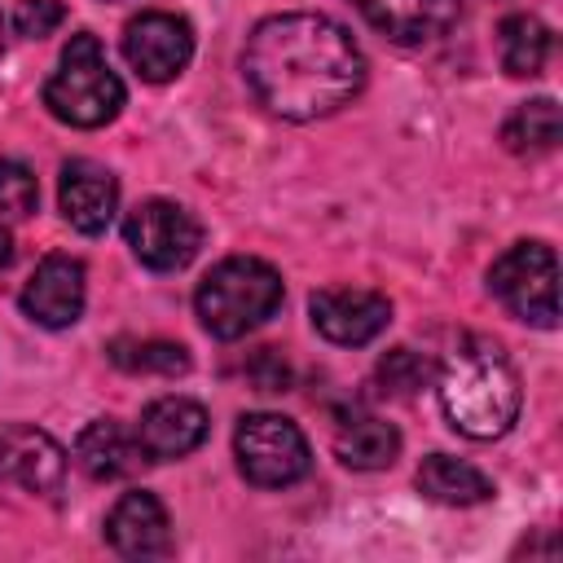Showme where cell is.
Masks as SVG:
<instances>
[{
	"instance_id": "cell-1",
	"label": "cell",
	"mask_w": 563,
	"mask_h": 563,
	"mask_svg": "<svg viewBox=\"0 0 563 563\" xmlns=\"http://www.w3.org/2000/svg\"><path fill=\"white\" fill-rule=\"evenodd\" d=\"M242 70L260 106L290 123L325 119L365 88V53L325 13L264 18L246 40Z\"/></svg>"
},
{
	"instance_id": "cell-2",
	"label": "cell",
	"mask_w": 563,
	"mask_h": 563,
	"mask_svg": "<svg viewBox=\"0 0 563 563\" xmlns=\"http://www.w3.org/2000/svg\"><path fill=\"white\" fill-rule=\"evenodd\" d=\"M440 409L449 418V427L466 440H497L515 427L519 418V374L506 361V352L484 339V334H466L462 343H453V352L440 365Z\"/></svg>"
},
{
	"instance_id": "cell-3",
	"label": "cell",
	"mask_w": 563,
	"mask_h": 563,
	"mask_svg": "<svg viewBox=\"0 0 563 563\" xmlns=\"http://www.w3.org/2000/svg\"><path fill=\"white\" fill-rule=\"evenodd\" d=\"M194 308H198V321H202L207 334L242 339L282 308V273L273 264L255 260V255L220 260L202 277V286L194 295Z\"/></svg>"
},
{
	"instance_id": "cell-4",
	"label": "cell",
	"mask_w": 563,
	"mask_h": 563,
	"mask_svg": "<svg viewBox=\"0 0 563 563\" xmlns=\"http://www.w3.org/2000/svg\"><path fill=\"white\" fill-rule=\"evenodd\" d=\"M123 79L110 70L101 40L88 31L70 35L53 79L44 84V106L53 110V119L70 128H106L123 110Z\"/></svg>"
},
{
	"instance_id": "cell-5",
	"label": "cell",
	"mask_w": 563,
	"mask_h": 563,
	"mask_svg": "<svg viewBox=\"0 0 563 563\" xmlns=\"http://www.w3.org/2000/svg\"><path fill=\"white\" fill-rule=\"evenodd\" d=\"M488 290L506 303L510 317L554 330L559 321V260L545 242H515L488 268Z\"/></svg>"
},
{
	"instance_id": "cell-6",
	"label": "cell",
	"mask_w": 563,
	"mask_h": 563,
	"mask_svg": "<svg viewBox=\"0 0 563 563\" xmlns=\"http://www.w3.org/2000/svg\"><path fill=\"white\" fill-rule=\"evenodd\" d=\"M233 457L255 488H286L312 466L303 431L282 413H246L233 431Z\"/></svg>"
},
{
	"instance_id": "cell-7",
	"label": "cell",
	"mask_w": 563,
	"mask_h": 563,
	"mask_svg": "<svg viewBox=\"0 0 563 563\" xmlns=\"http://www.w3.org/2000/svg\"><path fill=\"white\" fill-rule=\"evenodd\" d=\"M123 238L132 246V255L154 268V273H176L185 268L198 246H202V224L180 207V202H167V198H150L141 202L128 224H123Z\"/></svg>"
},
{
	"instance_id": "cell-8",
	"label": "cell",
	"mask_w": 563,
	"mask_h": 563,
	"mask_svg": "<svg viewBox=\"0 0 563 563\" xmlns=\"http://www.w3.org/2000/svg\"><path fill=\"white\" fill-rule=\"evenodd\" d=\"M123 57L145 84H167L194 57V26L180 13H163V9L141 13L123 31Z\"/></svg>"
},
{
	"instance_id": "cell-9",
	"label": "cell",
	"mask_w": 563,
	"mask_h": 563,
	"mask_svg": "<svg viewBox=\"0 0 563 563\" xmlns=\"http://www.w3.org/2000/svg\"><path fill=\"white\" fill-rule=\"evenodd\" d=\"M308 312H312V325L339 343V347H361L369 339H378L391 321V303L387 295L378 290H361V286H330V290H317L308 299Z\"/></svg>"
},
{
	"instance_id": "cell-10",
	"label": "cell",
	"mask_w": 563,
	"mask_h": 563,
	"mask_svg": "<svg viewBox=\"0 0 563 563\" xmlns=\"http://www.w3.org/2000/svg\"><path fill=\"white\" fill-rule=\"evenodd\" d=\"M84 295H88L84 264L70 255H48L22 286V312L44 330H66L79 321Z\"/></svg>"
},
{
	"instance_id": "cell-11",
	"label": "cell",
	"mask_w": 563,
	"mask_h": 563,
	"mask_svg": "<svg viewBox=\"0 0 563 563\" xmlns=\"http://www.w3.org/2000/svg\"><path fill=\"white\" fill-rule=\"evenodd\" d=\"M106 541L123 559H167L176 550L172 519H167L163 501L154 493H145V488L123 493L114 501V510L106 515Z\"/></svg>"
},
{
	"instance_id": "cell-12",
	"label": "cell",
	"mask_w": 563,
	"mask_h": 563,
	"mask_svg": "<svg viewBox=\"0 0 563 563\" xmlns=\"http://www.w3.org/2000/svg\"><path fill=\"white\" fill-rule=\"evenodd\" d=\"M207 409L189 396H163L154 405H145L141 422H136V440L145 449L150 462H176L185 453H194L207 440Z\"/></svg>"
},
{
	"instance_id": "cell-13",
	"label": "cell",
	"mask_w": 563,
	"mask_h": 563,
	"mask_svg": "<svg viewBox=\"0 0 563 563\" xmlns=\"http://www.w3.org/2000/svg\"><path fill=\"white\" fill-rule=\"evenodd\" d=\"M0 475L35 497H53L66 479V453L40 427H0Z\"/></svg>"
},
{
	"instance_id": "cell-14",
	"label": "cell",
	"mask_w": 563,
	"mask_h": 563,
	"mask_svg": "<svg viewBox=\"0 0 563 563\" xmlns=\"http://www.w3.org/2000/svg\"><path fill=\"white\" fill-rule=\"evenodd\" d=\"M57 198H62V216L92 238V233H106L119 211V180L110 176V167L92 158H70L62 167Z\"/></svg>"
},
{
	"instance_id": "cell-15",
	"label": "cell",
	"mask_w": 563,
	"mask_h": 563,
	"mask_svg": "<svg viewBox=\"0 0 563 563\" xmlns=\"http://www.w3.org/2000/svg\"><path fill=\"white\" fill-rule=\"evenodd\" d=\"M352 4L374 31H383L396 44H431L462 13V0H352Z\"/></svg>"
},
{
	"instance_id": "cell-16",
	"label": "cell",
	"mask_w": 563,
	"mask_h": 563,
	"mask_svg": "<svg viewBox=\"0 0 563 563\" xmlns=\"http://www.w3.org/2000/svg\"><path fill=\"white\" fill-rule=\"evenodd\" d=\"M75 462L84 466L88 479L114 484V479H132L141 475V466L150 462L136 431H128L114 418H92L79 435H75Z\"/></svg>"
},
{
	"instance_id": "cell-17",
	"label": "cell",
	"mask_w": 563,
	"mask_h": 563,
	"mask_svg": "<svg viewBox=\"0 0 563 563\" xmlns=\"http://www.w3.org/2000/svg\"><path fill=\"white\" fill-rule=\"evenodd\" d=\"M334 453L352 471H383L400 453V431L374 413H352L334 427Z\"/></svg>"
},
{
	"instance_id": "cell-18",
	"label": "cell",
	"mask_w": 563,
	"mask_h": 563,
	"mask_svg": "<svg viewBox=\"0 0 563 563\" xmlns=\"http://www.w3.org/2000/svg\"><path fill=\"white\" fill-rule=\"evenodd\" d=\"M418 488H422V497H431L440 506H479V501L493 497V479L484 471H475L471 462H457L449 453L422 457Z\"/></svg>"
},
{
	"instance_id": "cell-19",
	"label": "cell",
	"mask_w": 563,
	"mask_h": 563,
	"mask_svg": "<svg viewBox=\"0 0 563 563\" xmlns=\"http://www.w3.org/2000/svg\"><path fill=\"white\" fill-rule=\"evenodd\" d=\"M497 44H501V66L515 79L541 75L545 57H550V26L532 13H510L497 26Z\"/></svg>"
},
{
	"instance_id": "cell-20",
	"label": "cell",
	"mask_w": 563,
	"mask_h": 563,
	"mask_svg": "<svg viewBox=\"0 0 563 563\" xmlns=\"http://www.w3.org/2000/svg\"><path fill=\"white\" fill-rule=\"evenodd\" d=\"M559 106L554 97H537V101H523L506 128H501V141L510 154H550L559 145Z\"/></svg>"
},
{
	"instance_id": "cell-21",
	"label": "cell",
	"mask_w": 563,
	"mask_h": 563,
	"mask_svg": "<svg viewBox=\"0 0 563 563\" xmlns=\"http://www.w3.org/2000/svg\"><path fill=\"white\" fill-rule=\"evenodd\" d=\"M110 361L128 374H167L172 378V374L189 369V352L167 339H114Z\"/></svg>"
},
{
	"instance_id": "cell-22",
	"label": "cell",
	"mask_w": 563,
	"mask_h": 563,
	"mask_svg": "<svg viewBox=\"0 0 563 563\" xmlns=\"http://www.w3.org/2000/svg\"><path fill=\"white\" fill-rule=\"evenodd\" d=\"M427 374H431V365L413 347H391L378 361V383H383L378 391H387V396H413L427 383Z\"/></svg>"
},
{
	"instance_id": "cell-23",
	"label": "cell",
	"mask_w": 563,
	"mask_h": 563,
	"mask_svg": "<svg viewBox=\"0 0 563 563\" xmlns=\"http://www.w3.org/2000/svg\"><path fill=\"white\" fill-rule=\"evenodd\" d=\"M35 198H40L35 176L22 163L0 158V211L4 216H31L35 211Z\"/></svg>"
},
{
	"instance_id": "cell-24",
	"label": "cell",
	"mask_w": 563,
	"mask_h": 563,
	"mask_svg": "<svg viewBox=\"0 0 563 563\" xmlns=\"http://www.w3.org/2000/svg\"><path fill=\"white\" fill-rule=\"evenodd\" d=\"M62 18H66L62 0H18V4H13V31L26 35V40L53 35V31L62 26Z\"/></svg>"
},
{
	"instance_id": "cell-25",
	"label": "cell",
	"mask_w": 563,
	"mask_h": 563,
	"mask_svg": "<svg viewBox=\"0 0 563 563\" xmlns=\"http://www.w3.org/2000/svg\"><path fill=\"white\" fill-rule=\"evenodd\" d=\"M251 378L260 383V391H286L290 369H286V361L273 356V347H260L255 352V365H251Z\"/></svg>"
},
{
	"instance_id": "cell-26",
	"label": "cell",
	"mask_w": 563,
	"mask_h": 563,
	"mask_svg": "<svg viewBox=\"0 0 563 563\" xmlns=\"http://www.w3.org/2000/svg\"><path fill=\"white\" fill-rule=\"evenodd\" d=\"M9 260H13V238H9V229L0 224V268H4Z\"/></svg>"
},
{
	"instance_id": "cell-27",
	"label": "cell",
	"mask_w": 563,
	"mask_h": 563,
	"mask_svg": "<svg viewBox=\"0 0 563 563\" xmlns=\"http://www.w3.org/2000/svg\"><path fill=\"white\" fill-rule=\"evenodd\" d=\"M0 48H4V18H0Z\"/></svg>"
}]
</instances>
